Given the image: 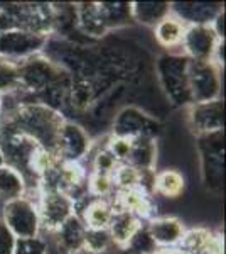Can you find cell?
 Segmentation results:
<instances>
[{
    "instance_id": "cell-9",
    "label": "cell",
    "mask_w": 226,
    "mask_h": 254,
    "mask_svg": "<svg viewBox=\"0 0 226 254\" xmlns=\"http://www.w3.org/2000/svg\"><path fill=\"white\" fill-rule=\"evenodd\" d=\"M41 227L56 231L64 220L75 215V202L71 196L61 191H41L36 202Z\"/></svg>"
},
{
    "instance_id": "cell-28",
    "label": "cell",
    "mask_w": 226,
    "mask_h": 254,
    "mask_svg": "<svg viewBox=\"0 0 226 254\" xmlns=\"http://www.w3.org/2000/svg\"><path fill=\"white\" fill-rule=\"evenodd\" d=\"M125 248L135 254H152L159 249L147 231V225H140V229L132 236V239L129 241Z\"/></svg>"
},
{
    "instance_id": "cell-23",
    "label": "cell",
    "mask_w": 226,
    "mask_h": 254,
    "mask_svg": "<svg viewBox=\"0 0 226 254\" xmlns=\"http://www.w3.org/2000/svg\"><path fill=\"white\" fill-rule=\"evenodd\" d=\"M26 182L14 168L2 165L0 166V198L5 202L26 195Z\"/></svg>"
},
{
    "instance_id": "cell-33",
    "label": "cell",
    "mask_w": 226,
    "mask_h": 254,
    "mask_svg": "<svg viewBox=\"0 0 226 254\" xmlns=\"http://www.w3.org/2000/svg\"><path fill=\"white\" fill-rule=\"evenodd\" d=\"M2 61H3V60H2V58H0V63H2Z\"/></svg>"
},
{
    "instance_id": "cell-10",
    "label": "cell",
    "mask_w": 226,
    "mask_h": 254,
    "mask_svg": "<svg viewBox=\"0 0 226 254\" xmlns=\"http://www.w3.org/2000/svg\"><path fill=\"white\" fill-rule=\"evenodd\" d=\"M223 112L225 107L220 98L204 104H192L187 112L189 126L198 136L223 130Z\"/></svg>"
},
{
    "instance_id": "cell-27",
    "label": "cell",
    "mask_w": 226,
    "mask_h": 254,
    "mask_svg": "<svg viewBox=\"0 0 226 254\" xmlns=\"http://www.w3.org/2000/svg\"><path fill=\"white\" fill-rule=\"evenodd\" d=\"M19 66L14 61H5L0 63V93H12L19 92Z\"/></svg>"
},
{
    "instance_id": "cell-26",
    "label": "cell",
    "mask_w": 226,
    "mask_h": 254,
    "mask_svg": "<svg viewBox=\"0 0 226 254\" xmlns=\"http://www.w3.org/2000/svg\"><path fill=\"white\" fill-rule=\"evenodd\" d=\"M113 188L115 191H123V190H134L138 188V182H140V171L135 170L134 166L127 165V163H120L115 168L113 175Z\"/></svg>"
},
{
    "instance_id": "cell-13",
    "label": "cell",
    "mask_w": 226,
    "mask_h": 254,
    "mask_svg": "<svg viewBox=\"0 0 226 254\" xmlns=\"http://www.w3.org/2000/svg\"><path fill=\"white\" fill-rule=\"evenodd\" d=\"M221 12V5L215 3H171V14L182 20L186 26L213 24Z\"/></svg>"
},
{
    "instance_id": "cell-29",
    "label": "cell",
    "mask_w": 226,
    "mask_h": 254,
    "mask_svg": "<svg viewBox=\"0 0 226 254\" xmlns=\"http://www.w3.org/2000/svg\"><path fill=\"white\" fill-rule=\"evenodd\" d=\"M14 254H47V243L39 236L32 239H17Z\"/></svg>"
},
{
    "instance_id": "cell-16",
    "label": "cell",
    "mask_w": 226,
    "mask_h": 254,
    "mask_svg": "<svg viewBox=\"0 0 226 254\" xmlns=\"http://www.w3.org/2000/svg\"><path fill=\"white\" fill-rule=\"evenodd\" d=\"M115 214V207L110 198H93L80 208L76 214L88 229H108V224Z\"/></svg>"
},
{
    "instance_id": "cell-18",
    "label": "cell",
    "mask_w": 226,
    "mask_h": 254,
    "mask_svg": "<svg viewBox=\"0 0 226 254\" xmlns=\"http://www.w3.org/2000/svg\"><path fill=\"white\" fill-rule=\"evenodd\" d=\"M155 154H157V146L155 139L150 137H137L132 139V147L127 159V165L134 166L138 171L154 170L155 165Z\"/></svg>"
},
{
    "instance_id": "cell-1",
    "label": "cell",
    "mask_w": 226,
    "mask_h": 254,
    "mask_svg": "<svg viewBox=\"0 0 226 254\" xmlns=\"http://www.w3.org/2000/svg\"><path fill=\"white\" fill-rule=\"evenodd\" d=\"M64 122L66 121L61 112H56L39 102H24V104L19 102L0 116V126L32 139L36 144L56 158L59 132Z\"/></svg>"
},
{
    "instance_id": "cell-8",
    "label": "cell",
    "mask_w": 226,
    "mask_h": 254,
    "mask_svg": "<svg viewBox=\"0 0 226 254\" xmlns=\"http://www.w3.org/2000/svg\"><path fill=\"white\" fill-rule=\"evenodd\" d=\"M159 132H160L159 122L154 117L143 114L137 107H125L117 114V117L113 121V137L155 139Z\"/></svg>"
},
{
    "instance_id": "cell-2",
    "label": "cell",
    "mask_w": 226,
    "mask_h": 254,
    "mask_svg": "<svg viewBox=\"0 0 226 254\" xmlns=\"http://www.w3.org/2000/svg\"><path fill=\"white\" fill-rule=\"evenodd\" d=\"M189 58L181 55H164L157 61V73L167 97L178 105H192L187 85Z\"/></svg>"
},
{
    "instance_id": "cell-5",
    "label": "cell",
    "mask_w": 226,
    "mask_h": 254,
    "mask_svg": "<svg viewBox=\"0 0 226 254\" xmlns=\"http://www.w3.org/2000/svg\"><path fill=\"white\" fill-rule=\"evenodd\" d=\"M187 85L192 104L218 100L221 80L215 61H191L187 64Z\"/></svg>"
},
{
    "instance_id": "cell-19",
    "label": "cell",
    "mask_w": 226,
    "mask_h": 254,
    "mask_svg": "<svg viewBox=\"0 0 226 254\" xmlns=\"http://www.w3.org/2000/svg\"><path fill=\"white\" fill-rule=\"evenodd\" d=\"M218 243H221L220 236H215L206 229H192L189 232H184L178 249L182 254H204Z\"/></svg>"
},
{
    "instance_id": "cell-31",
    "label": "cell",
    "mask_w": 226,
    "mask_h": 254,
    "mask_svg": "<svg viewBox=\"0 0 226 254\" xmlns=\"http://www.w3.org/2000/svg\"><path fill=\"white\" fill-rule=\"evenodd\" d=\"M117 254H135V253L129 251V249H127V248H120V251H118Z\"/></svg>"
},
{
    "instance_id": "cell-12",
    "label": "cell",
    "mask_w": 226,
    "mask_h": 254,
    "mask_svg": "<svg viewBox=\"0 0 226 254\" xmlns=\"http://www.w3.org/2000/svg\"><path fill=\"white\" fill-rule=\"evenodd\" d=\"M113 203V207L117 210H125L129 214L137 217L138 220H150L154 219L157 207H155L152 195L142 191L140 188H134V190H123V191H115V196L110 198Z\"/></svg>"
},
{
    "instance_id": "cell-17",
    "label": "cell",
    "mask_w": 226,
    "mask_h": 254,
    "mask_svg": "<svg viewBox=\"0 0 226 254\" xmlns=\"http://www.w3.org/2000/svg\"><path fill=\"white\" fill-rule=\"evenodd\" d=\"M140 225L142 222L135 215L115 208V214L108 224V232L112 236L113 244L118 248H125L129 241L132 239V236L140 229Z\"/></svg>"
},
{
    "instance_id": "cell-22",
    "label": "cell",
    "mask_w": 226,
    "mask_h": 254,
    "mask_svg": "<svg viewBox=\"0 0 226 254\" xmlns=\"http://www.w3.org/2000/svg\"><path fill=\"white\" fill-rule=\"evenodd\" d=\"M171 14L169 2H135L132 3V17L145 26H157Z\"/></svg>"
},
{
    "instance_id": "cell-11",
    "label": "cell",
    "mask_w": 226,
    "mask_h": 254,
    "mask_svg": "<svg viewBox=\"0 0 226 254\" xmlns=\"http://www.w3.org/2000/svg\"><path fill=\"white\" fill-rule=\"evenodd\" d=\"M90 137L80 126L73 122H64L59 132L57 142V158L61 161H81L83 156L90 153Z\"/></svg>"
},
{
    "instance_id": "cell-24",
    "label": "cell",
    "mask_w": 226,
    "mask_h": 254,
    "mask_svg": "<svg viewBox=\"0 0 226 254\" xmlns=\"http://www.w3.org/2000/svg\"><path fill=\"white\" fill-rule=\"evenodd\" d=\"M184 190V178L182 175L174 170H164L155 173L154 180V191L167 198H176Z\"/></svg>"
},
{
    "instance_id": "cell-14",
    "label": "cell",
    "mask_w": 226,
    "mask_h": 254,
    "mask_svg": "<svg viewBox=\"0 0 226 254\" xmlns=\"http://www.w3.org/2000/svg\"><path fill=\"white\" fill-rule=\"evenodd\" d=\"M85 231L83 220L76 214L71 215L54 231L59 248L68 254L85 253Z\"/></svg>"
},
{
    "instance_id": "cell-15",
    "label": "cell",
    "mask_w": 226,
    "mask_h": 254,
    "mask_svg": "<svg viewBox=\"0 0 226 254\" xmlns=\"http://www.w3.org/2000/svg\"><path fill=\"white\" fill-rule=\"evenodd\" d=\"M147 231L154 239L155 246L160 248H172L179 244L184 236V227L174 217H162V219H152L147 224Z\"/></svg>"
},
{
    "instance_id": "cell-3",
    "label": "cell",
    "mask_w": 226,
    "mask_h": 254,
    "mask_svg": "<svg viewBox=\"0 0 226 254\" xmlns=\"http://www.w3.org/2000/svg\"><path fill=\"white\" fill-rule=\"evenodd\" d=\"M198 149L201 154V173L208 188L220 191L223 187V165H225V144L223 130L198 136Z\"/></svg>"
},
{
    "instance_id": "cell-30",
    "label": "cell",
    "mask_w": 226,
    "mask_h": 254,
    "mask_svg": "<svg viewBox=\"0 0 226 254\" xmlns=\"http://www.w3.org/2000/svg\"><path fill=\"white\" fill-rule=\"evenodd\" d=\"M17 237L10 232L3 220H0V254H14Z\"/></svg>"
},
{
    "instance_id": "cell-6",
    "label": "cell",
    "mask_w": 226,
    "mask_h": 254,
    "mask_svg": "<svg viewBox=\"0 0 226 254\" xmlns=\"http://www.w3.org/2000/svg\"><path fill=\"white\" fill-rule=\"evenodd\" d=\"M223 39L218 36L213 24H196L186 26L181 46L184 49V56L191 61H215L216 49Z\"/></svg>"
},
{
    "instance_id": "cell-25",
    "label": "cell",
    "mask_w": 226,
    "mask_h": 254,
    "mask_svg": "<svg viewBox=\"0 0 226 254\" xmlns=\"http://www.w3.org/2000/svg\"><path fill=\"white\" fill-rule=\"evenodd\" d=\"M113 244L108 229H88L85 231V253L105 254Z\"/></svg>"
},
{
    "instance_id": "cell-32",
    "label": "cell",
    "mask_w": 226,
    "mask_h": 254,
    "mask_svg": "<svg viewBox=\"0 0 226 254\" xmlns=\"http://www.w3.org/2000/svg\"><path fill=\"white\" fill-rule=\"evenodd\" d=\"M2 165H5V163H3V156H2V151H0V166Z\"/></svg>"
},
{
    "instance_id": "cell-4",
    "label": "cell",
    "mask_w": 226,
    "mask_h": 254,
    "mask_svg": "<svg viewBox=\"0 0 226 254\" xmlns=\"http://www.w3.org/2000/svg\"><path fill=\"white\" fill-rule=\"evenodd\" d=\"M3 222L17 239H32L41 231L36 202L26 195L3 203Z\"/></svg>"
},
{
    "instance_id": "cell-20",
    "label": "cell",
    "mask_w": 226,
    "mask_h": 254,
    "mask_svg": "<svg viewBox=\"0 0 226 254\" xmlns=\"http://www.w3.org/2000/svg\"><path fill=\"white\" fill-rule=\"evenodd\" d=\"M154 29H155V39H157L159 44H162L164 48H176L181 46L186 24L176 17L174 14H169L167 17L160 20Z\"/></svg>"
},
{
    "instance_id": "cell-7",
    "label": "cell",
    "mask_w": 226,
    "mask_h": 254,
    "mask_svg": "<svg viewBox=\"0 0 226 254\" xmlns=\"http://www.w3.org/2000/svg\"><path fill=\"white\" fill-rule=\"evenodd\" d=\"M47 44V36L27 31L0 32V58L5 61H24L36 56Z\"/></svg>"
},
{
    "instance_id": "cell-21",
    "label": "cell",
    "mask_w": 226,
    "mask_h": 254,
    "mask_svg": "<svg viewBox=\"0 0 226 254\" xmlns=\"http://www.w3.org/2000/svg\"><path fill=\"white\" fill-rule=\"evenodd\" d=\"M100 17L103 20L106 31L113 29V27H122L127 26L134 20L132 17V3H112V2H103L96 3Z\"/></svg>"
}]
</instances>
